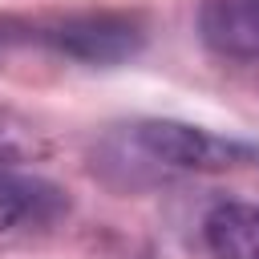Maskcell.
Returning a JSON list of instances; mask_svg holds the SVG:
<instances>
[{
  "label": "cell",
  "mask_w": 259,
  "mask_h": 259,
  "mask_svg": "<svg viewBox=\"0 0 259 259\" xmlns=\"http://www.w3.org/2000/svg\"><path fill=\"white\" fill-rule=\"evenodd\" d=\"M45 40L85 65H113L125 61L142 49V24L125 12H81V16H65L57 20Z\"/></svg>",
  "instance_id": "1"
},
{
  "label": "cell",
  "mask_w": 259,
  "mask_h": 259,
  "mask_svg": "<svg viewBox=\"0 0 259 259\" xmlns=\"http://www.w3.org/2000/svg\"><path fill=\"white\" fill-rule=\"evenodd\" d=\"M138 146L174 170H223L231 166L243 150L227 138H214L198 125H182V121H142L138 130Z\"/></svg>",
  "instance_id": "2"
},
{
  "label": "cell",
  "mask_w": 259,
  "mask_h": 259,
  "mask_svg": "<svg viewBox=\"0 0 259 259\" xmlns=\"http://www.w3.org/2000/svg\"><path fill=\"white\" fill-rule=\"evenodd\" d=\"M198 28L219 57H259V0H206L198 12Z\"/></svg>",
  "instance_id": "3"
},
{
  "label": "cell",
  "mask_w": 259,
  "mask_h": 259,
  "mask_svg": "<svg viewBox=\"0 0 259 259\" xmlns=\"http://www.w3.org/2000/svg\"><path fill=\"white\" fill-rule=\"evenodd\" d=\"M214 259H259V202H219L202 223Z\"/></svg>",
  "instance_id": "4"
},
{
  "label": "cell",
  "mask_w": 259,
  "mask_h": 259,
  "mask_svg": "<svg viewBox=\"0 0 259 259\" xmlns=\"http://www.w3.org/2000/svg\"><path fill=\"white\" fill-rule=\"evenodd\" d=\"M36 190H40L36 182L0 170V231H12L16 223H24V219L32 214V206L40 202Z\"/></svg>",
  "instance_id": "5"
},
{
  "label": "cell",
  "mask_w": 259,
  "mask_h": 259,
  "mask_svg": "<svg viewBox=\"0 0 259 259\" xmlns=\"http://www.w3.org/2000/svg\"><path fill=\"white\" fill-rule=\"evenodd\" d=\"M32 154H36V134H32L24 121H16V117L0 113V166L28 162Z\"/></svg>",
  "instance_id": "6"
},
{
  "label": "cell",
  "mask_w": 259,
  "mask_h": 259,
  "mask_svg": "<svg viewBox=\"0 0 259 259\" xmlns=\"http://www.w3.org/2000/svg\"><path fill=\"white\" fill-rule=\"evenodd\" d=\"M16 36H12V24L8 20H0V53H4V45H12Z\"/></svg>",
  "instance_id": "7"
}]
</instances>
